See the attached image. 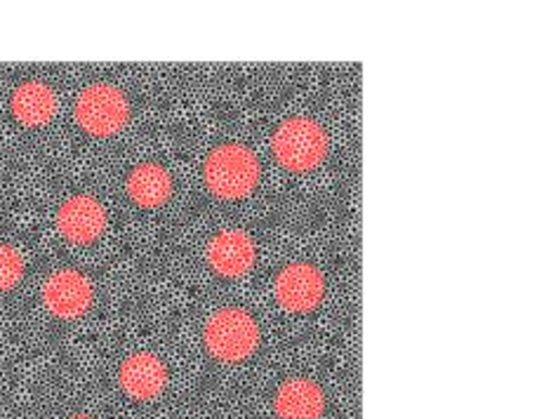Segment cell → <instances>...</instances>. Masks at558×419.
Segmentation results:
<instances>
[{
	"label": "cell",
	"mask_w": 558,
	"mask_h": 419,
	"mask_svg": "<svg viewBox=\"0 0 558 419\" xmlns=\"http://www.w3.org/2000/svg\"><path fill=\"white\" fill-rule=\"evenodd\" d=\"M205 184L219 198H243L255 192L259 182L257 156L243 144H222L205 161Z\"/></svg>",
	"instance_id": "1"
},
{
	"label": "cell",
	"mask_w": 558,
	"mask_h": 419,
	"mask_svg": "<svg viewBox=\"0 0 558 419\" xmlns=\"http://www.w3.org/2000/svg\"><path fill=\"white\" fill-rule=\"evenodd\" d=\"M257 342L259 328L255 318L243 309H219L205 323V344L210 354L225 363H239V360L253 356Z\"/></svg>",
	"instance_id": "2"
},
{
	"label": "cell",
	"mask_w": 558,
	"mask_h": 419,
	"mask_svg": "<svg viewBox=\"0 0 558 419\" xmlns=\"http://www.w3.org/2000/svg\"><path fill=\"white\" fill-rule=\"evenodd\" d=\"M274 153L288 170H314L328 153L326 130L312 119H288L276 130Z\"/></svg>",
	"instance_id": "3"
},
{
	"label": "cell",
	"mask_w": 558,
	"mask_h": 419,
	"mask_svg": "<svg viewBox=\"0 0 558 419\" xmlns=\"http://www.w3.org/2000/svg\"><path fill=\"white\" fill-rule=\"evenodd\" d=\"M128 97L109 83H95L76 99V121L85 133L95 137H111L121 133L128 123Z\"/></svg>",
	"instance_id": "4"
},
{
	"label": "cell",
	"mask_w": 558,
	"mask_h": 419,
	"mask_svg": "<svg viewBox=\"0 0 558 419\" xmlns=\"http://www.w3.org/2000/svg\"><path fill=\"white\" fill-rule=\"evenodd\" d=\"M93 283L76 269H60L43 285V301L57 318H78L93 305Z\"/></svg>",
	"instance_id": "5"
},
{
	"label": "cell",
	"mask_w": 558,
	"mask_h": 419,
	"mask_svg": "<svg viewBox=\"0 0 558 419\" xmlns=\"http://www.w3.org/2000/svg\"><path fill=\"white\" fill-rule=\"evenodd\" d=\"M326 281L312 264H290L276 279V299L288 311H310L323 299Z\"/></svg>",
	"instance_id": "6"
},
{
	"label": "cell",
	"mask_w": 558,
	"mask_h": 419,
	"mask_svg": "<svg viewBox=\"0 0 558 419\" xmlns=\"http://www.w3.org/2000/svg\"><path fill=\"white\" fill-rule=\"evenodd\" d=\"M57 226L73 243H93L107 229V210L95 196L76 194L57 212Z\"/></svg>",
	"instance_id": "7"
},
{
	"label": "cell",
	"mask_w": 558,
	"mask_h": 419,
	"mask_svg": "<svg viewBox=\"0 0 558 419\" xmlns=\"http://www.w3.org/2000/svg\"><path fill=\"white\" fill-rule=\"evenodd\" d=\"M210 267L227 279L243 276L255 264V241L241 229L219 231L208 243Z\"/></svg>",
	"instance_id": "8"
},
{
	"label": "cell",
	"mask_w": 558,
	"mask_h": 419,
	"mask_svg": "<svg viewBox=\"0 0 558 419\" xmlns=\"http://www.w3.org/2000/svg\"><path fill=\"white\" fill-rule=\"evenodd\" d=\"M121 384L130 398L151 400L163 394L168 384V370L163 360L154 354H132L121 368Z\"/></svg>",
	"instance_id": "9"
},
{
	"label": "cell",
	"mask_w": 558,
	"mask_h": 419,
	"mask_svg": "<svg viewBox=\"0 0 558 419\" xmlns=\"http://www.w3.org/2000/svg\"><path fill=\"white\" fill-rule=\"evenodd\" d=\"M12 113L24 125H46L57 113V95L46 83L26 81L12 95Z\"/></svg>",
	"instance_id": "10"
},
{
	"label": "cell",
	"mask_w": 558,
	"mask_h": 419,
	"mask_svg": "<svg viewBox=\"0 0 558 419\" xmlns=\"http://www.w3.org/2000/svg\"><path fill=\"white\" fill-rule=\"evenodd\" d=\"M326 398L310 380H290L276 394V412L281 419H320Z\"/></svg>",
	"instance_id": "11"
},
{
	"label": "cell",
	"mask_w": 558,
	"mask_h": 419,
	"mask_svg": "<svg viewBox=\"0 0 558 419\" xmlns=\"http://www.w3.org/2000/svg\"><path fill=\"white\" fill-rule=\"evenodd\" d=\"M128 194L142 208L163 206L172 194L170 172L158 163H142L130 172Z\"/></svg>",
	"instance_id": "12"
},
{
	"label": "cell",
	"mask_w": 558,
	"mask_h": 419,
	"mask_svg": "<svg viewBox=\"0 0 558 419\" xmlns=\"http://www.w3.org/2000/svg\"><path fill=\"white\" fill-rule=\"evenodd\" d=\"M24 255L12 245L0 243V291H10L24 276Z\"/></svg>",
	"instance_id": "13"
},
{
	"label": "cell",
	"mask_w": 558,
	"mask_h": 419,
	"mask_svg": "<svg viewBox=\"0 0 558 419\" xmlns=\"http://www.w3.org/2000/svg\"><path fill=\"white\" fill-rule=\"evenodd\" d=\"M71 419H93V417H87V415H76V417H71Z\"/></svg>",
	"instance_id": "14"
}]
</instances>
